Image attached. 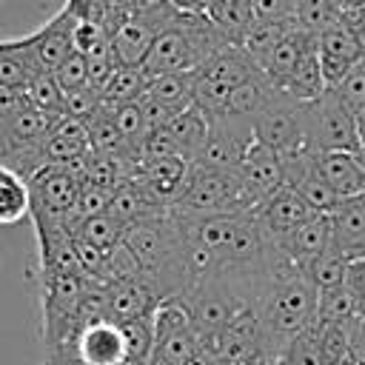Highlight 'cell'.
<instances>
[{"label":"cell","instance_id":"obj_44","mask_svg":"<svg viewBox=\"0 0 365 365\" xmlns=\"http://www.w3.org/2000/svg\"><path fill=\"white\" fill-rule=\"evenodd\" d=\"M171 6L177 11H182V14H202L208 0H171Z\"/></svg>","mask_w":365,"mask_h":365},{"label":"cell","instance_id":"obj_49","mask_svg":"<svg viewBox=\"0 0 365 365\" xmlns=\"http://www.w3.org/2000/svg\"><path fill=\"white\" fill-rule=\"evenodd\" d=\"M362 348H365V339H362Z\"/></svg>","mask_w":365,"mask_h":365},{"label":"cell","instance_id":"obj_41","mask_svg":"<svg viewBox=\"0 0 365 365\" xmlns=\"http://www.w3.org/2000/svg\"><path fill=\"white\" fill-rule=\"evenodd\" d=\"M297 0H254L257 23H294Z\"/></svg>","mask_w":365,"mask_h":365},{"label":"cell","instance_id":"obj_47","mask_svg":"<svg viewBox=\"0 0 365 365\" xmlns=\"http://www.w3.org/2000/svg\"><path fill=\"white\" fill-rule=\"evenodd\" d=\"M354 29V26H351ZM354 37H356V46H359V51H362V57H365V29H354Z\"/></svg>","mask_w":365,"mask_h":365},{"label":"cell","instance_id":"obj_23","mask_svg":"<svg viewBox=\"0 0 365 365\" xmlns=\"http://www.w3.org/2000/svg\"><path fill=\"white\" fill-rule=\"evenodd\" d=\"M37 74H43V68L37 66L29 34L14 40H0V86L3 88L26 94V88Z\"/></svg>","mask_w":365,"mask_h":365},{"label":"cell","instance_id":"obj_6","mask_svg":"<svg viewBox=\"0 0 365 365\" xmlns=\"http://www.w3.org/2000/svg\"><path fill=\"white\" fill-rule=\"evenodd\" d=\"M259 74H262L259 66H257L240 46H228L225 51H220L211 63H205V66L194 74L191 103H194L197 108H202L208 117L222 114L228 94H231L237 86H242V83H248V80H254V77H259Z\"/></svg>","mask_w":365,"mask_h":365},{"label":"cell","instance_id":"obj_24","mask_svg":"<svg viewBox=\"0 0 365 365\" xmlns=\"http://www.w3.org/2000/svg\"><path fill=\"white\" fill-rule=\"evenodd\" d=\"M208 131H211V117L197 108L194 103L188 108H182L168 125H165V134L171 137L177 154L185 160V163H197L202 148H205V140H208Z\"/></svg>","mask_w":365,"mask_h":365},{"label":"cell","instance_id":"obj_33","mask_svg":"<svg viewBox=\"0 0 365 365\" xmlns=\"http://www.w3.org/2000/svg\"><path fill=\"white\" fill-rule=\"evenodd\" d=\"M339 20H342V11H339L336 0H297L294 23H297V29H302L308 34H319Z\"/></svg>","mask_w":365,"mask_h":365},{"label":"cell","instance_id":"obj_8","mask_svg":"<svg viewBox=\"0 0 365 365\" xmlns=\"http://www.w3.org/2000/svg\"><path fill=\"white\" fill-rule=\"evenodd\" d=\"M200 336L188 319L180 297L163 299L154 311V351L171 359L174 365H185L200 351Z\"/></svg>","mask_w":365,"mask_h":365},{"label":"cell","instance_id":"obj_27","mask_svg":"<svg viewBox=\"0 0 365 365\" xmlns=\"http://www.w3.org/2000/svg\"><path fill=\"white\" fill-rule=\"evenodd\" d=\"M26 217H31L29 182L17 171L0 165V225H14Z\"/></svg>","mask_w":365,"mask_h":365},{"label":"cell","instance_id":"obj_45","mask_svg":"<svg viewBox=\"0 0 365 365\" xmlns=\"http://www.w3.org/2000/svg\"><path fill=\"white\" fill-rule=\"evenodd\" d=\"M336 6H339L342 20H345L348 14H354V11H359V9H365V0H336Z\"/></svg>","mask_w":365,"mask_h":365},{"label":"cell","instance_id":"obj_11","mask_svg":"<svg viewBox=\"0 0 365 365\" xmlns=\"http://www.w3.org/2000/svg\"><path fill=\"white\" fill-rule=\"evenodd\" d=\"M205 348L240 365H262V334L254 305L240 311Z\"/></svg>","mask_w":365,"mask_h":365},{"label":"cell","instance_id":"obj_36","mask_svg":"<svg viewBox=\"0 0 365 365\" xmlns=\"http://www.w3.org/2000/svg\"><path fill=\"white\" fill-rule=\"evenodd\" d=\"M26 97H29V103H31L37 111H43L46 117H63V114H66V94H63V88L57 86V80H54L51 71L37 74V77L31 80V86L26 88Z\"/></svg>","mask_w":365,"mask_h":365},{"label":"cell","instance_id":"obj_29","mask_svg":"<svg viewBox=\"0 0 365 365\" xmlns=\"http://www.w3.org/2000/svg\"><path fill=\"white\" fill-rule=\"evenodd\" d=\"M151 74L143 66H117V71L111 74V80L103 88V103L108 106H125V103H137L145 91H148Z\"/></svg>","mask_w":365,"mask_h":365},{"label":"cell","instance_id":"obj_19","mask_svg":"<svg viewBox=\"0 0 365 365\" xmlns=\"http://www.w3.org/2000/svg\"><path fill=\"white\" fill-rule=\"evenodd\" d=\"M91 151V143H88V128H86V120H77V117H57L51 123V131L43 143V154H46V163H54V165H77L86 154Z\"/></svg>","mask_w":365,"mask_h":365},{"label":"cell","instance_id":"obj_48","mask_svg":"<svg viewBox=\"0 0 365 365\" xmlns=\"http://www.w3.org/2000/svg\"><path fill=\"white\" fill-rule=\"evenodd\" d=\"M148 365H174V362H171V359H165L163 354H157V351H154V354H151V359H148Z\"/></svg>","mask_w":365,"mask_h":365},{"label":"cell","instance_id":"obj_14","mask_svg":"<svg viewBox=\"0 0 365 365\" xmlns=\"http://www.w3.org/2000/svg\"><path fill=\"white\" fill-rule=\"evenodd\" d=\"M317 57H319V68L325 74V83L328 88L336 86L359 60H362V51L356 46V37H354V29L339 20L334 23L331 29L319 31L317 34Z\"/></svg>","mask_w":365,"mask_h":365},{"label":"cell","instance_id":"obj_16","mask_svg":"<svg viewBox=\"0 0 365 365\" xmlns=\"http://www.w3.org/2000/svg\"><path fill=\"white\" fill-rule=\"evenodd\" d=\"M74 26H77V17L68 9H60L51 20H46L37 31L29 34L37 66L43 71L54 74L60 68V63L74 51Z\"/></svg>","mask_w":365,"mask_h":365},{"label":"cell","instance_id":"obj_35","mask_svg":"<svg viewBox=\"0 0 365 365\" xmlns=\"http://www.w3.org/2000/svg\"><path fill=\"white\" fill-rule=\"evenodd\" d=\"M294 26H297V23H254L251 31L242 37L240 48L259 66V63L268 57V51H271Z\"/></svg>","mask_w":365,"mask_h":365},{"label":"cell","instance_id":"obj_10","mask_svg":"<svg viewBox=\"0 0 365 365\" xmlns=\"http://www.w3.org/2000/svg\"><path fill=\"white\" fill-rule=\"evenodd\" d=\"M299 108H302V103H294L291 97H285L277 88L274 100L254 120V140L271 151H282L291 143L302 140L305 134H302V111Z\"/></svg>","mask_w":365,"mask_h":365},{"label":"cell","instance_id":"obj_9","mask_svg":"<svg viewBox=\"0 0 365 365\" xmlns=\"http://www.w3.org/2000/svg\"><path fill=\"white\" fill-rule=\"evenodd\" d=\"M168 20L157 17H143V14H123L117 17L106 31H108V46L117 60V66H143L157 34L163 31Z\"/></svg>","mask_w":365,"mask_h":365},{"label":"cell","instance_id":"obj_37","mask_svg":"<svg viewBox=\"0 0 365 365\" xmlns=\"http://www.w3.org/2000/svg\"><path fill=\"white\" fill-rule=\"evenodd\" d=\"M268 365H325V356H322V348H319V328H308L302 331L299 336H294L288 342V348L279 354L277 362H268Z\"/></svg>","mask_w":365,"mask_h":365},{"label":"cell","instance_id":"obj_21","mask_svg":"<svg viewBox=\"0 0 365 365\" xmlns=\"http://www.w3.org/2000/svg\"><path fill=\"white\" fill-rule=\"evenodd\" d=\"M163 299L145 279H125L108 285V319L111 322H131L151 317Z\"/></svg>","mask_w":365,"mask_h":365},{"label":"cell","instance_id":"obj_4","mask_svg":"<svg viewBox=\"0 0 365 365\" xmlns=\"http://www.w3.org/2000/svg\"><path fill=\"white\" fill-rule=\"evenodd\" d=\"M254 211V200L245 191L237 171H217L191 165L180 200L171 205V214L180 220L220 217V214H245Z\"/></svg>","mask_w":365,"mask_h":365},{"label":"cell","instance_id":"obj_38","mask_svg":"<svg viewBox=\"0 0 365 365\" xmlns=\"http://www.w3.org/2000/svg\"><path fill=\"white\" fill-rule=\"evenodd\" d=\"M317 214H334L336 211V205L342 202L339 197H336V191L325 182V177L319 174V171H314L308 180H302L297 188H294Z\"/></svg>","mask_w":365,"mask_h":365},{"label":"cell","instance_id":"obj_22","mask_svg":"<svg viewBox=\"0 0 365 365\" xmlns=\"http://www.w3.org/2000/svg\"><path fill=\"white\" fill-rule=\"evenodd\" d=\"M334 228V251H339L348 262L365 259V197L345 200L331 214Z\"/></svg>","mask_w":365,"mask_h":365},{"label":"cell","instance_id":"obj_46","mask_svg":"<svg viewBox=\"0 0 365 365\" xmlns=\"http://www.w3.org/2000/svg\"><path fill=\"white\" fill-rule=\"evenodd\" d=\"M356 128H359V143H362V157H365V111L356 117Z\"/></svg>","mask_w":365,"mask_h":365},{"label":"cell","instance_id":"obj_18","mask_svg":"<svg viewBox=\"0 0 365 365\" xmlns=\"http://www.w3.org/2000/svg\"><path fill=\"white\" fill-rule=\"evenodd\" d=\"M317 171L325 177V182L336 191V197L356 200L365 197V157L348 154V151H319Z\"/></svg>","mask_w":365,"mask_h":365},{"label":"cell","instance_id":"obj_26","mask_svg":"<svg viewBox=\"0 0 365 365\" xmlns=\"http://www.w3.org/2000/svg\"><path fill=\"white\" fill-rule=\"evenodd\" d=\"M274 94H277V88L268 83V77H265V74H259V77H254V80H248V83L237 86V88L228 94L222 114L254 123V120L259 117V111L274 100ZM214 117H217V114H214Z\"/></svg>","mask_w":365,"mask_h":365},{"label":"cell","instance_id":"obj_34","mask_svg":"<svg viewBox=\"0 0 365 365\" xmlns=\"http://www.w3.org/2000/svg\"><path fill=\"white\" fill-rule=\"evenodd\" d=\"M359 314H362V308H359L356 297H354L345 285L319 294V302H317V325L348 322V319H354V317H359Z\"/></svg>","mask_w":365,"mask_h":365},{"label":"cell","instance_id":"obj_2","mask_svg":"<svg viewBox=\"0 0 365 365\" xmlns=\"http://www.w3.org/2000/svg\"><path fill=\"white\" fill-rule=\"evenodd\" d=\"M123 242L131 248L143 268V279L157 291L160 299L182 297L191 285L188 271V240L180 220L168 211L154 220H143L125 228Z\"/></svg>","mask_w":365,"mask_h":365},{"label":"cell","instance_id":"obj_39","mask_svg":"<svg viewBox=\"0 0 365 365\" xmlns=\"http://www.w3.org/2000/svg\"><path fill=\"white\" fill-rule=\"evenodd\" d=\"M334 88V94L342 100V106L354 114V117H359L362 111H365V57L336 83V86H331Z\"/></svg>","mask_w":365,"mask_h":365},{"label":"cell","instance_id":"obj_20","mask_svg":"<svg viewBox=\"0 0 365 365\" xmlns=\"http://www.w3.org/2000/svg\"><path fill=\"white\" fill-rule=\"evenodd\" d=\"M311 51H317V34H308V31H302V29H291L271 51H268V57L259 63V71L268 77V83L277 88L279 83H285L294 71H297V66L311 54Z\"/></svg>","mask_w":365,"mask_h":365},{"label":"cell","instance_id":"obj_42","mask_svg":"<svg viewBox=\"0 0 365 365\" xmlns=\"http://www.w3.org/2000/svg\"><path fill=\"white\" fill-rule=\"evenodd\" d=\"M345 288L356 297L359 308L365 311V259H351L345 271Z\"/></svg>","mask_w":365,"mask_h":365},{"label":"cell","instance_id":"obj_31","mask_svg":"<svg viewBox=\"0 0 365 365\" xmlns=\"http://www.w3.org/2000/svg\"><path fill=\"white\" fill-rule=\"evenodd\" d=\"M191 91H194V74H154L145 94L174 111H182L191 106Z\"/></svg>","mask_w":365,"mask_h":365},{"label":"cell","instance_id":"obj_7","mask_svg":"<svg viewBox=\"0 0 365 365\" xmlns=\"http://www.w3.org/2000/svg\"><path fill=\"white\" fill-rule=\"evenodd\" d=\"M26 182L31 191V217L57 220L66 225V220L74 214V205H77V197L83 188V177H80L77 165L46 163Z\"/></svg>","mask_w":365,"mask_h":365},{"label":"cell","instance_id":"obj_30","mask_svg":"<svg viewBox=\"0 0 365 365\" xmlns=\"http://www.w3.org/2000/svg\"><path fill=\"white\" fill-rule=\"evenodd\" d=\"M123 234H125L123 222H117L108 211L94 214V217H86V220H80L71 228V237L74 240H86V242L97 245L100 251H111L114 245H120L123 242Z\"/></svg>","mask_w":365,"mask_h":365},{"label":"cell","instance_id":"obj_28","mask_svg":"<svg viewBox=\"0 0 365 365\" xmlns=\"http://www.w3.org/2000/svg\"><path fill=\"white\" fill-rule=\"evenodd\" d=\"M277 88H279L285 97H291L294 103H311V100L322 97V94L328 91V83H325V74H322V68H319L317 51H311V54L297 66V71H294L285 83H279Z\"/></svg>","mask_w":365,"mask_h":365},{"label":"cell","instance_id":"obj_40","mask_svg":"<svg viewBox=\"0 0 365 365\" xmlns=\"http://www.w3.org/2000/svg\"><path fill=\"white\" fill-rule=\"evenodd\" d=\"M54 80L63 88V94H74L80 88H88V63H86V54L71 51L60 63V68L54 71Z\"/></svg>","mask_w":365,"mask_h":365},{"label":"cell","instance_id":"obj_3","mask_svg":"<svg viewBox=\"0 0 365 365\" xmlns=\"http://www.w3.org/2000/svg\"><path fill=\"white\" fill-rule=\"evenodd\" d=\"M231 43L208 23L205 14L177 11L157 34L143 68L154 74H197Z\"/></svg>","mask_w":365,"mask_h":365},{"label":"cell","instance_id":"obj_50","mask_svg":"<svg viewBox=\"0 0 365 365\" xmlns=\"http://www.w3.org/2000/svg\"><path fill=\"white\" fill-rule=\"evenodd\" d=\"M362 317H365V311H362Z\"/></svg>","mask_w":365,"mask_h":365},{"label":"cell","instance_id":"obj_17","mask_svg":"<svg viewBox=\"0 0 365 365\" xmlns=\"http://www.w3.org/2000/svg\"><path fill=\"white\" fill-rule=\"evenodd\" d=\"M245 191L251 194L254 205L262 202L268 194H274L279 185H282V165H279V157L277 151L265 148L262 143H251L240 160V168H237Z\"/></svg>","mask_w":365,"mask_h":365},{"label":"cell","instance_id":"obj_43","mask_svg":"<svg viewBox=\"0 0 365 365\" xmlns=\"http://www.w3.org/2000/svg\"><path fill=\"white\" fill-rule=\"evenodd\" d=\"M26 106H29V97H26V94L0 86V123L11 120V117H14L17 111H23Z\"/></svg>","mask_w":365,"mask_h":365},{"label":"cell","instance_id":"obj_32","mask_svg":"<svg viewBox=\"0 0 365 365\" xmlns=\"http://www.w3.org/2000/svg\"><path fill=\"white\" fill-rule=\"evenodd\" d=\"M305 274V279L322 294V291H331V288H339L345 285V271H348V259L339 254V251H325L322 257L311 259L308 265L299 268Z\"/></svg>","mask_w":365,"mask_h":365},{"label":"cell","instance_id":"obj_5","mask_svg":"<svg viewBox=\"0 0 365 365\" xmlns=\"http://www.w3.org/2000/svg\"><path fill=\"white\" fill-rule=\"evenodd\" d=\"M302 134L317 151H348L362 154L356 117L342 106V100L328 88L322 97L302 103Z\"/></svg>","mask_w":365,"mask_h":365},{"label":"cell","instance_id":"obj_15","mask_svg":"<svg viewBox=\"0 0 365 365\" xmlns=\"http://www.w3.org/2000/svg\"><path fill=\"white\" fill-rule=\"evenodd\" d=\"M277 254L294 265L302 268L311 259L322 257L325 251L334 248V228H331V214H314L311 220H305L297 231H291L288 237H282L279 242H274Z\"/></svg>","mask_w":365,"mask_h":365},{"label":"cell","instance_id":"obj_12","mask_svg":"<svg viewBox=\"0 0 365 365\" xmlns=\"http://www.w3.org/2000/svg\"><path fill=\"white\" fill-rule=\"evenodd\" d=\"M257 217V222L262 225V231L268 234L271 242H279L282 237H288L291 231H297L305 220H311L317 211L288 185H279L274 194H268L262 202L254 205L251 211Z\"/></svg>","mask_w":365,"mask_h":365},{"label":"cell","instance_id":"obj_25","mask_svg":"<svg viewBox=\"0 0 365 365\" xmlns=\"http://www.w3.org/2000/svg\"><path fill=\"white\" fill-rule=\"evenodd\" d=\"M202 14L208 17V23L231 46H240L242 37L257 23L254 20V0H208V6H205Z\"/></svg>","mask_w":365,"mask_h":365},{"label":"cell","instance_id":"obj_1","mask_svg":"<svg viewBox=\"0 0 365 365\" xmlns=\"http://www.w3.org/2000/svg\"><path fill=\"white\" fill-rule=\"evenodd\" d=\"M319 291L305 274L288 262H279L265 291L254 302L259 334H262V365L277 362L294 336L317 325Z\"/></svg>","mask_w":365,"mask_h":365},{"label":"cell","instance_id":"obj_13","mask_svg":"<svg viewBox=\"0 0 365 365\" xmlns=\"http://www.w3.org/2000/svg\"><path fill=\"white\" fill-rule=\"evenodd\" d=\"M80 365H125V336L111 319L83 325L68 342Z\"/></svg>","mask_w":365,"mask_h":365}]
</instances>
